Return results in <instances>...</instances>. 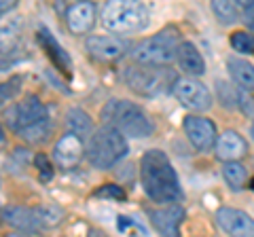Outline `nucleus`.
I'll return each mask as SVG.
<instances>
[{
    "label": "nucleus",
    "mask_w": 254,
    "mask_h": 237,
    "mask_svg": "<svg viewBox=\"0 0 254 237\" xmlns=\"http://www.w3.org/2000/svg\"><path fill=\"white\" fill-rule=\"evenodd\" d=\"M227 70L233 83L246 91H254V66L244 58H227Z\"/></svg>",
    "instance_id": "20"
},
{
    "label": "nucleus",
    "mask_w": 254,
    "mask_h": 237,
    "mask_svg": "<svg viewBox=\"0 0 254 237\" xmlns=\"http://www.w3.org/2000/svg\"><path fill=\"white\" fill-rule=\"evenodd\" d=\"M214 153L218 159L225 161H240L242 157L248 153V142L242 138V133H237L235 129H225L218 136L216 144H214Z\"/></svg>",
    "instance_id": "14"
},
{
    "label": "nucleus",
    "mask_w": 254,
    "mask_h": 237,
    "mask_svg": "<svg viewBox=\"0 0 254 237\" xmlns=\"http://www.w3.org/2000/svg\"><path fill=\"white\" fill-rule=\"evenodd\" d=\"M178 34L174 30H163L155 36H148L144 41L136 45V49L131 51L133 59L140 64L148 66H168L170 61L176 59V49H178Z\"/></svg>",
    "instance_id": "6"
},
{
    "label": "nucleus",
    "mask_w": 254,
    "mask_h": 237,
    "mask_svg": "<svg viewBox=\"0 0 254 237\" xmlns=\"http://www.w3.org/2000/svg\"><path fill=\"white\" fill-rule=\"evenodd\" d=\"M231 47L237 53L252 55L254 53V34L248 32V30H237V32L231 34Z\"/></svg>",
    "instance_id": "27"
},
{
    "label": "nucleus",
    "mask_w": 254,
    "mask_h": 237,
    "mask_svg": "<svg viewBox=\"0 0 254 237\" xmlns=\"http://www.w3.org/2000/svg\"><path fill=\"white\" fill-rule=\"evenodd\" d=\"M176 64L182 72L193 74V76H201L205 72L203 55L195 47V43H190V41H180L178 49H176Z\"/></svg>",
    "instance_id": "17"
},
{
    "label": "nucleus",
    "mask_w": 254,
    "mask_h": 237,
    "mask_svg": "<svg viewBox=\"0 0 254 237\" xmlns=\"http://www.w3.org/2000/svg\"><path fill=\"white\" fill-rule=\"evenodd\" d=\"M34 165H36V170H38V178H41L43 182H49V180L53 178V168H51L49 157L43 155V153H38L34 157Z\"/></svg>",
    "instance_id": "28"
},
{
    "label": "nucleus",
    "mask_w": 254,
    "mask_h": 237,
    "mask_svg": "<svg viewBox=\"0 0 254 237\" xmlns=\"http://www.w3.org/2000/svg\"><path fill=\"white\" fill-rule=\"evenodd\" d=\"M6 146V133H4V127L0 125V148Z\"/></svg>",
    "instance_id": "35"
},
{
    "label": "nucleus",
    "mask_w": 254,
    "mask_h": 237,
    "mask_svg": "<svg viewBox=\"0 0 254 237\" xmlns=\"http://www.w3.org/2000/svg\"><path fill=\"white\" fill-rule=\"evenodd\" d=\"M36 214H38V218H41V225L49 227V229L58 227L64 220V210L60 208V205H55V203H47V205L36 208Z\"/></svg>",
    "instance_id": "26"
},
{
    "label": "nucleus",
    "mask_w": 254,
    "mask_h": 237,
    "mask_svg": "<svg viewBox=\"0 0 254 237\" xmlns=\"http://www.w3.org/2000/svg\"><path fill=\"white\" fill-rule=\"evenodd\" d=\"M252 188H254V180H252Z\"/></svg>",
    "instance_id": "37"
},
{
    "label": "nucleus",
    "mask_w": 254,
    "mask_h": 237,
    "mask_svg": "<svg viewBox=\"0 0 254 237\" xmlns=\"http://www.w3.org/2000/svg\"><path fill=\"white\" fill-rule=\"evenodd\" d=\"M150 223L161 235H178L180 225L185 220V210L178 203H163V208L148 212Z\"/></svg>",
    "instance_id": "13"
},
{
    "label": "nucleus",
    "mask_w": 254,
    "mask_h": 237,
    "mask_svg": "<svg viewBox=\"0 0 254 237\" xmlns=\"http://www.w3.org/2000/svg\"><path fill=\"white\" fill-rule=\"evenodd\" d=\"M21 38V17L19 15H2L0 17V53H9Z\"/></svg>",
    "instance_id": "18"
},
{
    "label": "nucleus",
    "mask_w": 254,
    "mask_h": 237,
    "mask_svg": "<svg viewBox=\"0 0 254 237\" xmlns=\"http://www.w3.org/2000/svg\"><path fill=\"white\" fill-rule=\"evenodd\" d=\"M4 225H9L15 231L21 233H36L41 229V218H38L36 210L32 208H23V205H11L2 212Z\"/></svg>",
    "instance_id": "16"
},
{
    "label": "nucleus",
    "mask_w": 254,
    "mask_h": 237,
    "mask_svg": "<svg viewBox=\"0 0 254 237\" xmlns=\"http://www.w3.org/2000/svg\"><path fill=\"white\" fill-rule=\"evenodd\" d=\"M210 9L222 26H231L237 21V2L235 0H210Z\"/></svg>",
    "instance_id": "24"
},
{
    "label": "nucleus",
    "mask_w": 254,
    "mask_h": 237,
    "mask_svg": "<svg viewBox=\"0 0 254 237\" xmlns=\"http://www.w3.org/2000/svg\"><path fill=\"white\" fill-rule=\"evenodd\" d=\"M127 153H129L127 136L108 123H102V127L93 129L85 146V155L89 163L100 170H110L121 159H125Z\"/></svg>",
    "instance_id": "3"
},
{
    "label": "nucleus",
    "mask_w": 254,
    "mask_h": 237,
    "mask_svg": "<svg viewBox=\"0 0 254 237\" xmlns=\"http://www.w3.org/2000/svg\"><path fill=\"white\" fill-rule=\"evenodd\" d=\"M51 129H53L51 118L49 117H43V118H38V121L26 125V127H21L17 133H19L21 140L28 142V144H43V142L49 140Z\"/></svg>",
    "instance_id": "22"
},
{
    "label": "nucleus",
    "mask_w": 254,
    "mask_h": 237,
    "mask_svg": "<svg viewBox=\"0 0 254 237\" xmlns=\"http://www.w3.org/2000/svg\"><path fill=\"white\" fill-rule=\"evenodd\" d=\"M93 195L95 197H106V199H115V201L125 199V191L119 184H102Z\"/></svg>",
    "instance_id": "30"
},
{
    "label": "nucleus",
    "mask_w": 254,
    "mask_h": 237,
    "mask_svg": "<svg viewBox=\"0 0 254 237\" xmlns=\"http://www.w3.org/2000/svg\"><path fill=\"white\" fill-rule=\"evenodd\" d=\"M21 83H23L21 74H15V76L0 83V108L13 104V100L21 93Z\"/></svg>",
    "instance_id": "25"
},
{
    "label": "nucleus",
    "mask_w": 254,
    "mask_h": 237,
    "mask_svg": "<svg viewBox=\"0 0 254 237\" xmlns=\"http://www.w3.org/2000/svg\"><path fill=\"white\" fill-rule=\"evenodd\" d=\"M66 127L70 133H76L78 138L89 140V136L93 133V121L83 108L72 106V108H68V113H66Z\"/></svg>",
    "instance_id": "21"
},
{
    "label": "nucleus",
    "mask_w": 254,
    "mask_h": 237,
    "mask_svg": "<svg viewBox=\"0 0 254 237\" xmlns=\"http://www.w3.org/2000/svg\"><path fill=\"white\" fill-rule=\"evenodd\" d=\"M66 23L72 34H87L91 32L95 23V6L87 0H76V2L66 11Z\"/></svg>",
    "instance_id": "15"
},
{
    "label": "nucleus",
    "mask_w": 254,
    "mask_h": 237,
    "mask_svg": "<svg viewBox=\"0 0 254 237\" xmlns=\"http://www.w3.org/2000/svg\"><path fill=\"white\" fill-rule=\"evenodd\" d=\"M38 41H41L45 53L49 55V59L53 61V64L58 66L60 70H64L66 74H70V66H72V64H70L68 53L62 49V45L51 36L49 30H47V28H41V30H38Z\"/></svg>",
    "instance_id": "19"
},
{
    "label": "nucleus",
    "mask_w": 254,
    "mask_h": 237,
    "mask_svg": "<svg viewBox=\"0 0 254 237\" xmlns=\"http://www.w3.org/2000/svg\"><path fill=\"white\" fill-rule=\"evenodd\" d=\"M246 19H248L250 28L254 30V6H250V9H246Z\"/></svg>",
    "instance_id": "33"
},
{
    "label": "nucleus",
    "mask_w": 254,
    "mask_h": 237,
    "mask_svg": "<svg viewBox=\"0 0 254 237\" xmlns=\"http://www.w3.org/2000/svg\"><path fill=\"white\" fill-rule=\"evenodd\" d=\"M216 223L227 235L235 237H254V218L244 210L222 205L216 212Z\"/></svg>",
    "instance_id": "10"
},
{
    "label": "nucleus",
    "mask_w": 254,
    "mask_h": 237,
    "mask_svg": "<svg viewBox=\"0 0 254 237\" xmlns=\"http://www.w3.org/2000/svg\"><path fill=\"white\" fill-rule=\"evenodd\" d=\"M43 117H47V108L38 96H26L23 100L9 104V108L4 110V121L13 131H19Z\"/></svg>",
    "instance_id": "8"
},
{
    "label": "nucleus",
    "mask_w": 254,
    "mask_h": 237,
    "mask_svg": "<svg viewBox=\"0 0 254 237\" xmlns=\"http://www.w3.org/2000/svg\"><path fill=\"white\" fill-rule=\"evenodd\" d=\"M172 91L180 104L189 110H193V113H205L214 104L212 91L193 74L176 76V81L172 85Z\"/></svg>",
    "instance_id": "7"
},
{
    "label": "nucleus",
    "mask_w": 254,
    "mask_h": 237,
    "mask_svg": "<svg viewBox=\"0 0 254 237\" xmlns=\"http://www.w3.org/2000/svg\"><path fill=\"white\" fill-rule=\"evenodd\" d=\"M83 138H78L76 133H64V136L55 142L53 146V161L62 170H72L81 163L85 155V144Z\"/></svg>",
    "instance_id": "11"
},
{
    "label": "nucleus",
    "mask_w": 254,
    "mask_h": 237,
    "mask_svg": "<svg viewBox=\"0 0 254 237\" xmlns=\"http://www.w3.org/2000/svg\"><path fill=\"white\" fill-rule=\"evenodd\" d=\"M222 178L231 191H242L248 180V168L242 161H225L222 165Z\"/></svg>",
    "instance_id": "23"
},
{
    "label": "nucleus",
    "mask_w": 254,
    "mask_h": 237,
    "mask_svg": "<svg viewBox=\"0 0 254 237\" xmlns=\"http://www.w3.org/2000/svg\"><path fill=\"white\" fill-rule=\"evenodd\" d=\"M216 91H218V98L222 100L225 106H229V108L237 106V96H240V93H235L225 81H216Z\"/></svg>",
    "instance_id": "29"
},
{
    "label": "nucleus",
    "mask_w": 254,
    "mask_h": 237,
    "mask_svg": "<svg viewBox=\"0 0 254 237\" xmlns=\"http://www.w3.org/2000/svg\"><path fill=\"white\" fill-rule=\"evenodd\" d=\"M237 6H242V9H250V6H254V0H235Z\"/></svg>",
    "instance_id": "34"
},
{
    "label": "nucleus",
    "mask_w": 254,
    "mask_h": 237,
    "mask_svg": "<svg viewBox=\"0 0 254 237\" xmlns=\"http://www.w3.org/2000/svg\"><path fill=\"white\" fill-rule=\"evenodd\" d=\"M182 129H185L189 142L193 144L197 151L201 153H208L214 148L218 140V131H216V125L214 121L205 117H199V115H189L185 117V121H182Z\"/></svg>",
    "instance_id": "9"
},
{
    "label": "nucleus",
    "mask_w": 254,
    "mask_h": 237,
    "mask_svg": "<svg viewBox=\"0 0 254 237\" xmlns=\"http://www.w3.org/2000/svg\"><path fill=\"white\" fill-rule=\"evenodd\" d=\"M150 21L148 6L142 0H108L102 9V26L108 32L136 34Z\"/></svg>",
    "instance_id": "4"
},
{
    "label": "nucleus",
    "mask_w": 254,
    "mask_h": 237,
    "mask_svg": "<svg viewBox=\"0 0 254 237\" xmlns=\"http://www.w3.org/2000/svg\"><path fill=\"white\" fill-rule=\"evenodd\" d=\"M252 138H254V125H252Z\"/></svg>",
    "instance_id": "36"
},
{
    "label": "nucleus",
    "mask_w": 254,
    "mask_h": 237,
    "mask_svg": "<svg viewBox=\"0 0 254 237\" xmlns=\"http://www.w3.org/2000/svg\"><path fill=\"white\" fill-rule=\"evenodd\" d=\"M85 49L98 61H115L127 51V43L117 36H106V34H91L85 41Z\"/></svg>",
    "instance_id": "12"
},
{
    "label": "nucleus",
    "mask_w": 254,
    "mask_h": 237,
    "mask_svg": "<svg viewBox=\"0 0 254 237\" xmlns=\"http://www.w3.org/2000/svg\"><path fill=\"white\" fill-rule=\"evenodd\" d=\"M176 76L172 74V70L165 66H148L136 61L133 66L125 70V83L131 91H136L138 96L155 98L159 93H163L170 85H174Z\"/></svg>",
    "instance_id": "5"
},
{
    "label": "nucleus",
    "mask_w": 254,
    "mask_h": 237,
    "mask_svg": "<svg viewBox=\"0 0 254 237\" xmlns=\"http://www.w3.org/2000/svg\"><path fill=\"white\" fill-rule=\"evenodd\" d=\"M237 104L242 106V110H244L246 115H254V98L250 96V91L242 89L240 96H237Z\"/></svg>",
    "instance_id": "31"
},
{
    "label": "nucleus",
    "mask_w": 254,
    "mask_h": 237,
    "mask_svg": "<svg viewBox=\"0 0 254 237\" xmlns=\"http://www.w3.org/2000/svg\"><path fill=\"white\" fill-rule=\"evenodd\" d=\"M102 123L115 125L127 138H148L155 133V123L142 106L129 100H108L100 110Z\"/></svg>",
    "instance_id": "2"
},
{
    "label": "nucleus",
    "mask_w": 254,
    "mask_h": 237,
    "mask_svg": "<svg viewBox=\"0 0 254 237\" xmlns=\"http://www.w3.org/2000/svg\"><path fill=\"white\" fill-rule=\"evenodd\" d=\"M17 2L19 0H0V17L6 15V13H11L15 6H17Z\"/></svg>",
    "instance_id": "32"
},
{
    "label": "nucleus",
    "mask_w": 254,
    "mask_h": 237,
    "mask_svg": "<svg viewBox=\"0 0 254 237\" xmlns=\"http://www.w3.org/2000/svg\"><path fill=\"white\" fill-rule=\"evenodd\" d=\"M140 182L144 193L157 203H178L182 186L168 155L159 148H148L140 159Z\"/></svg>",
    "instance_id": "1"
}]
</instances>
